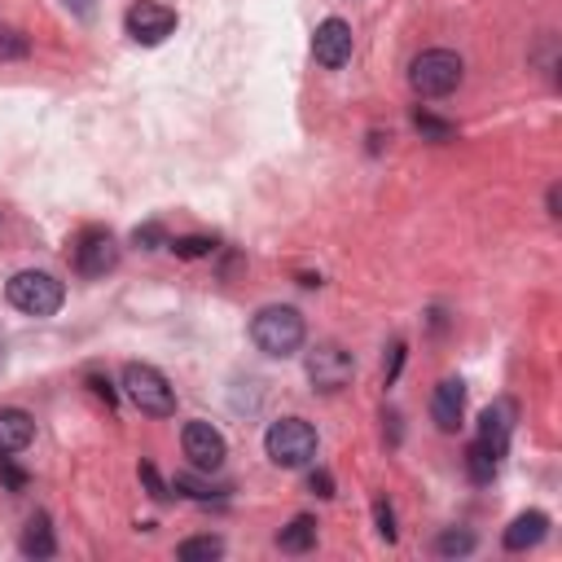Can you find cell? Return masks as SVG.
Returning a JSON list of instances; mask_svg holds the SVG:
<instances>
[{"label": "cell", "mask_w": 562, "mask_h": 562, "mask_svg": "<svg viewBox=\"0 0 562 562\" xmlns=\"http://www.w3.org/2000/svg\"><path fill=\"white\" fill-rule=\"evenodd\" d=\"M250 338L263 356H294L307 338V325L294 307L285 303H272V307H259L255 321H250Z\"/></svg>", "instance_id": "cell-1"}, {"label": "cell", "mask_w": 562, "mask_h": 562, "mask_svg": "<svg viewBox=\"0 0 562 562\" xmlns=\"http://www.w3.org/2000/svg\"><path fill=\"white\" fill-rule=\"evenodd\" d=\"M263 452H268L272 465H285V470L307 465L316 457V430H312V422H303V417L272 422L268 435H263Z\"/></svg>", "instance_id": "cell-2"}, {"label": "cell", "mask_w": 562, "mask_h": 562, "mask_svg": "<svg viewBox=\"0 0 562 562\" xmlns=\"http://www.w3.org/2000/svg\"><path fill=\"white\" fill-rule=\"evenodd\" d=\"M461 75H465V61L452 48H426L408 66V83L417 97H448L461 83Z\"/></svg>", "instance_id": "cell-3"}, {"label": "cell", "mask_w": 562, "mask_h": 562, "mask_svg": "<svg viewBox=\"0 0 562 562\" xmlns=\"http://www.w3.org/2000/svg\"><path fill=\"white\" fill-rule=\"evenodd\" d=\"M4 294H9V303H13L18 312H26V316H53V312L61 307V299H66L61 281H57L53 272H40V268L13 272L9 285H4Z\"/></svg>", "instance_id": "cell-4"}, {"label": "cell", "mask_w": 562, "mask_h": 562, "mask_svg": "<svg viewBox=\"0 0 562 562\" xmlns=\"http://www.w3.org/2000/svg\"><path fill=\"white\" fill-rule=\"evenodd\" d=\"M123 391H127V400L140 408V413H149V417H171L176 413V391H171V382L154 369V364H127L123 369Z\"/></svg>", "instance_id": "cell-5"}, {"label": "cell", "mask_w": 562, "mask_h": 562, "mask_svg": "<svg viewBox=\"0 0 562 562\" xmlns=\"http://www.w3.org/2000/svg\"><path fill=\"white\" fill-rule=\"evenodd\" d=\"M351 373H356V360L338 342H321L307 351V378L316 391H342L351 382Z\"/></svg>", "instance_id": "cell-6"}, {"label": "cell", "mask_w": 562, "mask_h": 562, "mask_svg": "<svg viewBox=\"0 0 562 562\" xmlns=\"http://www.w3.org/2000/svg\"><path fill=\"white\" fill-rule=\"evenodd\" d=\"M176 31V9L158 4V0H140L127 9V35L136 44H162Z\"/></svg>", "instance_id": "cell-7"}, {"label": "cell", "mask_w": 562, "mask_h": 562, "mask_svg": "<svg viewBox=\"0 0 562 562\" xmlns=\"http://www.w3.org/2000/svg\"><path fill=\"white\" fill-rule=\"evenodd\" d=\"M180 443H184V457H189L198 470H220V465H224L228 443H224V435H220L211 422H184Z\"/></svg>", "instance_id": "cell-8"}, {"label": "cell", "mask_w": 562, "mask_h": 562, "mask_svg": "<svg viewBox=\"0 0 562 562\" xmlns=\"http://www.w3.org/2000/svg\"><path fill=\"white\" fill-rule=\"evenodd\" d=\"M114 263H119V241H114L105 228L79 233V241H75V268H79L83 277H105Z\"/></svg>", "instance_id": "cell-9"}, {"label": "cell", "mask_w": 562, "mask_h": 562, "mask_svg": "<svg viewBox=\"0 0 562 562\" xmlns=\"http://www.w3.org/2000/svg\"><path fill=\"white\" fill-rule=\"evenodd\" d=\"M312 57L325 66V70H338L351 61V26L342 18H325L312 35Z\"/></svg>", "instance_id": "cell-10"}, {"label": "cell", "mask_w": 562, "mask_h": 562, "mask_svg": "<svg viewBox=\"0 0 562 562\" xmlns=\"http://www.w3.org/2000/svg\"><path fill=\"white\" fill-rule=\"evenodd\" d=\"M509 430H514V404H509V400L487 404L483 417H479V443H483L487 452L505 457V448H509Z\"/></svg>", "instance_id": "cell-11"}, {"label": "cell", "mask_w": 562, "mask_h": 562, "mask_svg": "<svg viewBox=\"0 0 562 562\" xmlns=\"http://www.w3.org/2000/svg\"><path fill=\"white\" fill-rule=\"evenodd\" d=\"M461 413H465V386H461V378H443L439 386H435V400H430V417H435V426L439 430H457L461 426Z\"/></svg>", "instance_id": "cell-12"}, {"label": "cell", "mask_w": 562, "mask_h": 562, "mask_svg": "<svg viewBox=\"0 0 562 562\" xmlns=\"http://www.w3.org/2000/svg\"><path fill=\"white\" fill-rule=\"evenodd\" d=\"M544 531H549V514L527 509V514H518V518L505 527V549H509V553H522V549L540 544V540H544Z\"/></svg>", "instance_id": "cell-13"}, {"label": "cell", "mask_w": 562, "mask_h": 562, "mask_svg": "<svg viewBox=\"0 0 562 562\" xmlns=\"http://www.w3.org/2000/svg\"><path fill=\"white\" fill-rule=\"evenodd\" d=\"M35 435V422L22 408H4L0 413V452H22Z\"/></svg>", "instance_id": "cell-14"}, {"label": "cell", "mask_w": 562, "mask_h": 562, "mask_svg": "<svg viewBox=\"0 0 562 562\" xmlns=\"http://www.w3.org/2000/svg\"><path fill=\"white\" fill-rule=\"evenodd\" d=\"M277 544H281V553H307V549L316 544V518H312V514L290 518V527H281Z\"/></svg>", "instance_id": "cell-15"}, {"label": "cell", "mask_w": 562, "mask_h": 562, "mask_svg": "<svg viewBox=\"0 0 562 562\" xmlns=\"http://www.w3.org/2000/svg\"><path fill=\"white\" fill-rule=\"evenodd\" d=\"M22 553L26 558H53V549H57V540H53V527H48V518L44 514H35L26 527H22Z\"/></svg>", "instance_id": "cell-16"}, {"label": "cell", "mask_w": 562, "mask_h": 562, "mask_svg": "<svg viewBox=\"0 0 562 562\" xmlns=\"http://www.w3.org/2000/svg\"><path fill=\"white\" fill-rule=\"evenodd\" d=\"M465 470H470V479L474 483H492L496 479V470H501V457L496 452H487L479 439L465 448Z\"/></svg>", "instance_id": "cell-17"}, {"label": "cell", "mask_w": 562, "mask_h": 562, "mask_svg": "<svg viewBox=\"0 0 562 562\" xmlns=\"http://www.w3.org/2000/svg\"><path fill=\"white\" fill-rule=\"evenodd\" d=\"M220 553H224V540H220V536H193V540H184V544L176 549L180 562H211V558H220Z\"/></svg>", "instance_id": "cell-18"}, {"label": "cell", "mask_w": 562, "mask_h": 562, "mask_svg": "<svg viewBox=\"0 0 562 562\" xmlns=\"http://www.w3.org/2000/svg\"><path fill=\"white\" fill-rule=\"evenodd\" d=\"M474 549V536L465 531V527H448V531H439V540H435V553H443V558H465Z\"/></svg>", "instance_id": "cell-19"}, {"label": "cell", "mask_w": 562, "mask_h": 562, "mask_svg": "<svg viewBox=\"0 0 562 562\" xmlns=\"http://www.w3.org/2000/svg\"><path fill=\"white\" fill-rule=\"evenodd\" d=\"M413 123H417V132L430 136V140H452V132H457L452 123H443V119H435V114H426V110H417Z\"/></svg>", "instance_id": "cell-20"}, {"label": "cell", "mask_w": 562, "mask_h": 562, "mask_svg": "<svg viewBox=\"0 0 562 562\" xmlns=\"http://www.w3.org/2000/svg\"><path fill=\"white\" fill-rule=\"evenodd\" d=\"M171 250H176L180 259H202V255H211V250H215V241H211V237H176V241H171Z\"/></svg>", "instance_id": "cell-21"}, {"label": "cell", "mask_w": 562, "mask_h": 562, "mask_svg": "<svg viewBox=\"0 0 562 562\" xmlns=\"http://www.w3.org/2000/svg\"><path fill=\"white\" fill-rule=\"evenodd\" d=\"M176 487H180L184 496H193V501H211V496H220V487H211V483H202V479H193V474H176Z\"/></svg>", "instance_id": "cell-22"}, {"label": "cell", "mask_w": 562, "mask_h": 562, "mask_svg": "<svg viewBox=\"0 0 562 562\" xmlns=\"http://www.w3.org/2000/svg\"><path fill=\"white\" fill-rule=\"evenodd\" d=\"M132 241H136V246H145V250H154V246H162V241H167V233H162L158 224H140V228L132 233Z\"/></svg>", "instance_id": "cell-23"}, {"label": "cell", "mask_w": 562, "mask_h": 562, "mask_svg": "<svg viewBox=\"0 0 562 562\" xmlns=\"http://www.w3.org/2000/svg\"><path fill=\"white\" fill-rule=\"evenodd\" d=\"M140 479L149 483V496H154V501H171V492H167V483L158 479V470H154L149 461H140Z\"/></svg>", "instance_id": "cell-24"}, {"label": "cell", "mask_w": 562, "mask_h": 562, "mask_svg": "<svg viewBox=\"0 0 562 562\" xmlns=\"http://www.w3.org/2000/svg\"><path fill=\"white\" fill-rule=\"evenodd\" d=\"M373 514H378V536H382V540H395V514H391V505L378 501Z\"/></svg>", "instance_id": "cell-25"}, {"label": "cell", "mask_w": 562, "mask_h": 562, "mask_svg": "<svg viewBox=\"0 0 562 562\" xmlns=\"http://www.w3.org/2000/svg\"><path fill=\"white\" fill-rule=\"evenodd\" d=\"M26 53V40L18 31H0V57H22Z\"/></svg>", "instance_id": "cell-26"}, {"label": "cell", "mask_w": 562, "mask_h": 562, "mask_svg": "<svg viewBox=\"0 0 562 562\" xmlns=\"http://www.w3.org/2000/svg\"><path fill=\"white\" fill-rule=\"evenodd\" d=\"M307 487H312L316 496H334V479H329L325 470H312V474H307Z\"/></svg>", "instance_id": "cell-27"}, {"label": "cell", "mask_w": 562, "mask_h": 562, "mask_svg": "<svg viewBox=\"0 0 562 562\" xmlns=\"http://www.w3.org/2000/svg\"><path fill=\"white\" fill-rule=\"evenodd\" d=\"M0 479H4L13 492H18V487H26V474H22L18 465H9V457H0Z\"/></svg>", "instance_id": "cell-28"}, {"label": "cell", "mask_w": 562, "mask_h": 562, "mask_svg": "<svg viewBox=\"0 0 562 562\" xmlns=\"http://www.w3.org/2000/svg\"><path fill=\"white\" fill-rule=\"evenodd\" d=\"M400 360H404V342H395V347H391V360H386V382H395V373H400Z\"/></svg>", "instance_id": "cell-29"}, {"label": "cell", "mask_w": 562, "mask_h": 562, "mask_svg": "<svg viewBox=\"0 0 562 562\" xmlns=\"http://www.w3.org/2000/svg\"><path fill=\"white\" fill-rule=\"evenodd\" d=\"M88 382H92V391L105 400V404H114V391H110V382L105 378H97V373H88Z\"/></svg>", "instance_id": "cell-30"}, {"label": "cell", "mask_w": 562, "mask_h": 562, "mask_svg": "<svg viewBox=\"0 0 562 562\" xmlns=\"http://www.w3.org/2000/svg\"><path fill=\"white\" fill-rule=\"evenodd\" d=\"M75 9H79V13H88V9H92V0H75Z\"/></svg>", "instance_id": "cell-31"}]
</instances>
